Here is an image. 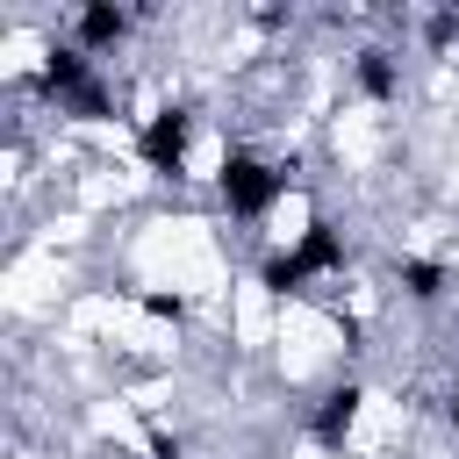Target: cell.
Segmentation results:
<instances>
[{
  "instance_id": "cell-1",
  "label": "cell",
  "mask_w": 459,
  "mask_h": 459,
  "mask_svg": "<svg viewBox=\"0 0 459 459\" xmlns=\"http://www.w3.org/2000/svg\"><path fill=\"white\" fill-rule=\"evenodd\" d=\"M452 416H459V409H452Z\"/></svg>"
}]
</instances>
